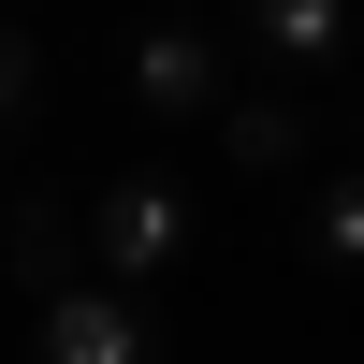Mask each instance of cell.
<instances>
[{"label":"cell","mask_w":364,"mask_h":364,"mask_svg":"<svg viewBox=\"0 0 364 364\" xmlns=\"http://www.w3.org/2000/svg\"><path fill=\"white\" fill-rule=\"evenodd\" d=\"M29 102H44V44L0 15V132H29Z\"/></svg>","instance_id":"ba28073f"},{"label":"cell","mask_w":364,"mask_h":364,"mask_svg":"<svg viewBox=\"0 0 364 364\" xmlns=\"http://www.w3.org/2000/svg\"><path fill=\"white\" fill-rule=\"evenodd\" d=\"M87 262H102V291H146L190 262V190L175 175H117L102 204H87Z\"/></svg>","instance_id":"6da1fadb"},{"label":"cell","mask_w":364,"mask_h":364,"mask_svg":"<svg viewBox=\"0 0 364 364\" xmlns=\"http://www.w3.org/2000/svg\"><path fill=\"white\" fill-rule=\"evenodd\" d=\"M0 262L29 277V306H58V291H87L102 262H87V219L58 190H29V204H0Z\"/></svg>","instance_id":"277c9868"},{"label":"cell","mask_w":364,"mask_h":364,"mask_svg":"<svg viewBox=\"0 0 364 364\" xmlns=\"http://www.w3.org/2000/svg\"><path fill=\"white\" fill-rule=\"evenodd\" d=\"M248 15V44L277 58V73H321V58L350 44V0H233Z\"/></svg>","instance_id":"5b68a950"},{"label":"cell","mask_w":364,"mask_h":364,"mask_svg":"<svg viewBox=\"0 0 364 364\" xmlns=\"http://www.w3.org/2000/svg\"><path fill=\"white\" fill-rule=\"evenodd\" d=\"M132 102H146V117H233V87H219V29H190V15L132 29Z\"/></svg>","instance_id":"3957f363"},{"label":"cell","mask_w":364,"mask_h":364,"mask_svg":"<svg viewBox=\"0 0 364 364\" xmlns=\"http://www.w3.org/2000/svg\"><path fill=\"white\" fill-rule=\"evenodd\" d=\"M306 132H321V102H291V87H277V102H233V117H219V146H233L248 175H291V161H306Z\"/></svg>","instance_id":"8992f818"},{"label":"cell","mask_w":364,"mask_h":364,"mask_svg":"<svg viewBox=\"0 0 364 364\" xmlns=\"http://www.w3.org/2000/svg\"><path fill=\"white\" fill-rule=\"evenodd\" d=\"M29 364H161V321L87 277V291H58V306H29Z\"/></svg>","instance_id":"7a4b0ae2"},{"label":"cell","mask_w":364,"mask_h":364,"mask_svg":"<svg viewBox=\"0 0 364 364\" xmlns=\"http://www.w3.org/2000/svg\"><path fill=\"white\" fill-rule=\"evenodd\" d=\"M306 262L364 277V175H321V190H306Z\"/></svg>","instance_id":"52a82bcc"}]
</instances>
